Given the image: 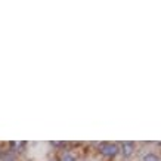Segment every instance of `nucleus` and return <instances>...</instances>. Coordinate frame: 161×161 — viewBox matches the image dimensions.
Instances as JSON below:
<instances>
[{
  "mask_svg": "<svg viewBox=\"0 0 161 161\" xmlns=\"http://www.w3.org/2000/svg\"><path fill=\"white\" fill-rule=\"evenodd\" d=\"M61 161H75V158L73 155H69V154H65V155H62Z\"/></svg>",
  "mask_w": 161,
  "mask_h": 161,
  "instance_id": "obj_4",
  "label": "nucleus"
},
{
  "mask_svg": "<svg viewBox=\"0 0 161 161\" xmlns=\"http://www.w3.org/2000/svg\"><path fill=\"white\" fill-rule=\"evenodd\" d=\"M133 151H135V145H133L132 142H123L121 143V152L123 155L129 158V157H132Z\"/></svg>",
  "mask_w": 161,
  "mask_h": 161,
  "instance_id": "obj_2",
  "label": "nucleus"
},
{
  "mask_svg": "<svg viewBox=\"0 0 161 161\" xmlns=\"http://www.w3.org/2000/svg\"><path fill=\"white\" fill-rule=\"evenodd\" d=\"M143 161H160V158L154 154H148V155L143 157Z\"/></svg>",
  "mask_w": 161,
  "mask_h": 161,
  "instance_id": "obj_3",
  "label": "nucleus"
},
{
  "mask_svg": "<svg viewBox=\"0 0 161 161\" xmlns=\"http://www.w3.org/2000/svg\"><path fill=\"white\" fill-rule=\"evenodd\" d=\"M99 151L103 157H108V158H114V157L118 154V147L114 145V143H101L99 145Z\"/></svg>",
  "mask_w": 161,
  "mask_h": 161,
  "instance_id": "obj_1",
  "label": "nucleus"
}]
</instances>
